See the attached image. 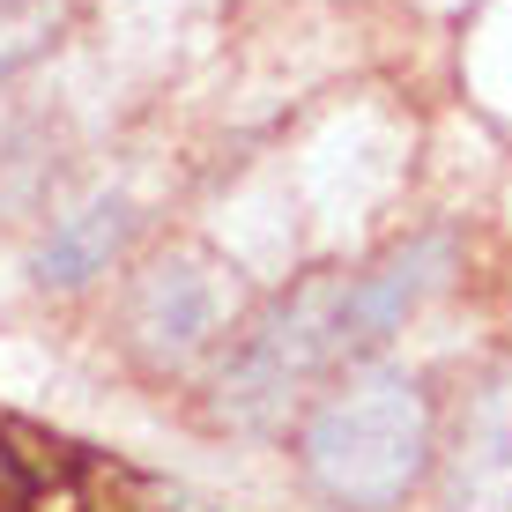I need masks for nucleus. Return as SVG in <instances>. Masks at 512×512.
Listing matches in <instances>:
<instances>
[{"instance_id": "obj_3", "label": "nucleus", "mask_w": 512, "mask_h": 512, "mask_svg": "<svg viewBox=\"0 0 512 512\" xmlns=\"http://www.w3.org/2000/svg\"><path fill=\"white\" fill-rule=\"evenodd\" d=\"M223 320H231V282L201 253H164L127 282L119 305V342L134 349L149 372H186L216 349Z\"/></svg>"}, {"instance_id": "obj_1", "label": "nucleus", "mask_w": 512, "mask_h": 512, "mask_svg": "<svg viewBox=\"0 0 512 512\" xmlns=\"http://www.w3.org/2000/svg\"><path fill=\"white\" fill-rule=\"evenodd\" d=\"M297 468L342 512H394L438 468V416L401 364L349 372L297 431Z\"/></svg>"}, {"instance_id": "obj_8", "label": "nucleus", "mask_w": 512, "mask_h": 512, "mask_svg": "<svg viewBox=\"0 0 512 512\" xmlns=\"http://www.w3.org/2000/svg\"><path fill=\"white\" fill-rule=\"evenodd\" d=\"M23 498H30V475L15 468V446L0 438V505H23Z\"/></svg>"}, {"instance_id": "obj_4", "label": "nucleus", "mask_w": 512, "mask_h": 512, "mask_svg": "<svg viewBox=\"0 0 512 512\" xmlns=\"http://www.w3.org/2000/svg\"><path fill=\"white\" fill-rule=\"evenodd\" d=\"M461 268V238L453 231H416L409 245L379 253L364 275H342V305H334V357H372L401 327L431 305Z\"/></svg>"}, {"instance_id": "obj_9", "label": "nucleus", "mask_w": 512, "mask_h": 512, "mask_svg": "<svg viewBox=\"0 0 512 512\" xmlns=\"http://www.w3.org/2000/svg\"><path fill=\"white\" fill-rule=\"evenodd\" d=\"M0 512H15V505H0Z\"/></svg>"}, {"instance_id": "obj_5", "label": "nucleus", "mask_w": 512, "mask_h": 512, "mask_svg": "<svg viewBox=\"0 0 512 512\" xmlns=\"http://www.w3.org/2000/svg\"><path fill=\"white\" fill-rule=\"evenodd\" d=\"M446 512H512V372L483 379L453 423Z\"/></svg>"}, {"instance_id": "obj_6", "label": "nucleus", "mask_w": 512, "mask_h": 512, "mask_svg": "<svg viewBox=\"0 0 512 512\" xmlns=\"http://www.w3.org/2000/svg\"><path fill=\"white\" fill-rule=\"evenodd\" d=\"M134 231H141V208L119 186H97L90 201H75L38 238V253H30V282H38V290H82V282H97L119 253H127Z\"/></svg>"}, {"instance_id": "obj_2", "label": "nucleus", "mask_w": 512, "mask_h": 512, "mask_svg": "<svg viewBox=\"0 0 512 512\" xmlns=\"http://www.w3.org/2000/svg\"><path fill=\"white\" fill-rule=\"evenodd\" d=\"M334 305H342V275H312L238 334L216 372V416L231 431H275L312 394V379L334 364Z\"/></svg>"}, {"instance_id": "obj_7", "label": "nucleus", "mask_w": 512, "mask_h": 512, "mask_svg": "<svg viewBox=\"0 0 512 512\" xmlns=\"http://www.w3.org/2000/svg\"><path fill=\"white\" fill-rule=\"evenodd\" d=\"M52 38H60V0H8L0 8V82L30 67Z\"/></svg>"}, {"instance_id": "obj_10", "label": "nucleus", "mask_w": 512, "mask_h": 512, "mask_svg": "<svg viewBox=\"0 0 512 512\" xmlns=\"http://www.w3.org/2000/svg\"><path fill=\"white\" fill-rule=\"evenodd\" d=\"M0 8H8V0H0Z\"/></svg>"}]
</instances>
